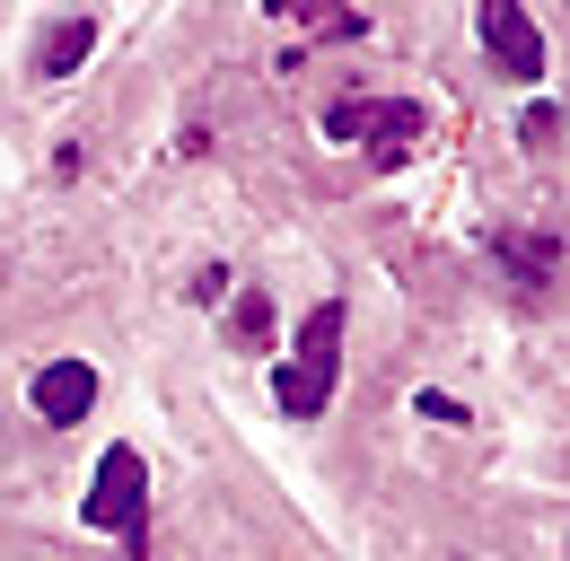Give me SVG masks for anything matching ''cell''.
Wrapping results in <instances>:
<instances>
[{
    "mask_svg": "<svg viewBox=\"0 0 570 561\" xmlns=\"http://www.w3.org/2000/svg\"><path fill=\"white\" fill-rule=\"evenodd\" d=\"M185 298H194V307H219V298H228V264H203V273L185 280Z\"/></svg>",
    "mask_w": 570,
    "mask_h": 561,
    "instance_id": "11",
    "label": "cell"
},
{
    "mask_svg": "<svg viewBox=\"0 0 570 561\" xmlns=\"http://www.w3.org/2000/svg\"><path fill=\"white\" fill-rule=\"evenodd\" d=\"M492 246H500V264L527 280V289H544V280L562 273V237H518V228H509V237H492Z\"/></svg>",
    "mask_w": 570,
    "mask_h": 561,
    "instance_id": "7",
    "label": "cell"
},
{
    "mask_svg": "<svg viewBox=\"0 0 570 561\" xmlns=\"http://www.w3.org/2000/svg\"><path fill=\"white\" fill-rule=\"evenodd\" d=\"M325 132L352 140L368 167H413L430 115L413 106V97H343V106H325Z\"/></svg>",
    "mask_w": 570,
    "mask_h": 561,
    "instance_id": "2",
    "label": "cell"
},
{
    "mask_svg": "<svg viewBox=\"0 0 570 561\" xmlns=\"http://www.w3.org/2000/svg\"><path fill=\"white\" fill-rule=\"evenodd\" d=\"M422 413L430 421H465V404H456V395H439V386H422Z\"/></svg>",
    "mask_w": 570,
    "mask_h": 561,
    "instance_id": "12",
    "label": "cell"
},
{
    "mask_svg": "<svg viewBox=\"0 0 570 561\" xmlns=\"http://www.w3.org/2000/svg\"><path fill=\"white\" fill-rule=\"evenodd\" d=\"M264 325H273V307H264V289H246V298L228 307V334H237V343L255 351V343H264Z\"/></svg>",
    "mask_w": 570,
    "mask_h": 561,
    "instance_id": "9",
    "label": "cell"
},
{
    "mask_svg": "<svg viewBox=\"0 0 570 561\" xmlns=\"http://www.w3.org/2000/svg\"><path fill=\"white\" fill-rule=\"evenodd\" d=\"M518 140L544 158V149H562V106H527V124H518Z\"/></svg>",
    "mask_w": 570,
    "mask_h": 561,
    "instance_id": "10",
    "label": "cell"
},
{
    "mask_svg": "<svg viewBox=\"0 0 570 561\" xmlns=\"http://www.w3.org/2000/svg\"><path fill=\"white\" fill-rule=\"evenodd\" d=\"M27 404H36V421L71 430V421L97 413V368H88V360H45V368L27 377Z\"/></svg>",
    "mask_w": 570,
    "mask_h": 561,
    "instance_id": "5",
    "label": "cell"
},
{
    "mask_svg": "<svg viewBox=\"0 0 570 561\" xmlns=\"http://www.w3.org/2000/svg\"><path fill=\"white\" fill-rule=\"evenodd\" d=\"M474 36L492 45V62L509 79H544V36H535V18L518 9V0H483L474 9Z\"/></svg>",
    "mask_w": 570,
    "mask_h": 561,
    "instance_id": "4",
    "label": "cell"
},
{
    "mask_svg": "<svg viewBox=\"0 0 570 561\" xmlns=\"http://www.w3.org/2000/svg\"><path fill=\"white\" fill-rule=\"evenodd\" d=\"M79 518H88L97 535H132V553H141V518H149V465H141V447H106V456H97Z\"/></svg>",
    "mask_w": 570,
    "mask_h": 561,
    "instance_id": "3",
    "label": "cell"
},
{
    "mask_svg": "<svg viewBox=\"0 0 570 561\" xmlns=\"http://www.w3.org/2000/svg\"><path fill=\"white\" fill-rule=\"evenodd\" d=\"M343 298H316L307 307V325H298V343H289V360L273 368V404H282L289 421H316L325 404H334V377H343Z\"/></svg>",
    "mask_w": 570,
    "mask_h": 561,
    "instance_id": "1",
    "label": "cell"
},
{
    "mask_svg": "<svg viewBox=\"0 0 570 561\" xmlns=\"http://www.w3.org/2000/svg\"><path fill=\"white\" fill-rule=\"evenodd\" d=\"M289 18H298V27H307V36H334V45H352L360 27H368V18H360V9H289Z\"/></svg>",
    "mask_w": 570,
    "mask_h": 561,
    "instance_id": "8",
    "label": "cell"
},
{
    "mask_svg": "<svg viewBox=\"0 0 570 561\" xmlns=\"http://www.w3.org/2000/svg\"><path fill=\"white\" fill-rule=\"evenodd\" d=\"M88 53H97V18H62V27H45V45H36V79H71Z\"/></svg>",
    "mask_w": 570,
    "mask_h": 561,
    "instance_id": "6",
    "label": "cell"
}]
</instances>
